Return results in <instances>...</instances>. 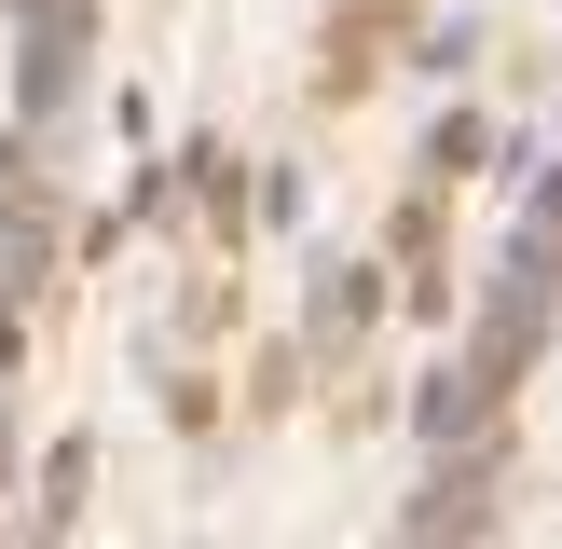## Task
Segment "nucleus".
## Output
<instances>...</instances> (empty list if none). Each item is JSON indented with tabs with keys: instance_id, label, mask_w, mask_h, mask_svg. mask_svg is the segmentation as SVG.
I'll return each mask as SVG.
<instances>
[{
	"instance_id": "nucleus-1",
	"label": "nucleus",
	"mask_w": 562,
	"mask_h": 549,
	"mask_svg": "<svg viewBox=\"0 0 562 549\" xmlns=\"http://www.w3.org/2000/svg\"><path fill=\"white\" fill-rule=\"evenodd\" d=\"M536 439H549V453H562V384H549V399H536Z\"/></svg>"
},
{
	"instance_id": "nucleus-2",
	"label": "nucleus",
	"mask_w": 562,
	"mask_h": 549,
	"mask_svg": "<svg viewBox=\"0 0 562 549\" xmlns=\"http://www.w3.org/2000/svg\"><path fill=\"white\" fill-rule=\"evenodd\" d=\"M0 97H14V82H0Z\"/></svg>"
}]
</instances>
